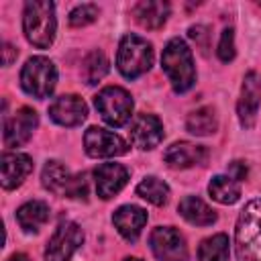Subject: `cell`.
Here are the masks:
<instances>
[{"label": "cell", "instance_id": "6da1fadb", "mask_svg": "<svg viewBox=\"0 0 261 261\" xmlns=\"http://www.w3.org/2000/svg\"><path fill=\"white\" fill-rule=\"evenodd\" d=\"M161 67L167 73L173 92H177V94L188 92L196 82L192 51L186 45V41H181L179 37L171 39L165 45V49L161 53Z\"/></svg>", "mask_w": 261, "mask_h": 261}, {"label": "cell", "instance_id": "7a4b0ae2", "mask_svg": "<svg viewBox=\"0 0 261 261\" xmlns=\"http://www.w3.org/2000/svg\"><path fill=\"white\" fill-rule=\"evenodd\" d=\"M234 245L239 261H261V200H251L241 210Z\"/></svg>", "mask_w": 261, "mask_h": 261}, {"label": "cell", "instance_id": "3957f363", "mask_svg": "<svg viewBox=\"0 0 261 261\" xmlns=\"http://www.w3.org/2000/svg\"><path fill=\"white\" fill-rule=\"evenodd\" d=\"M22 29L29 43L39 49H47L55 39V4L53 2H39L31 0L24 4L22 12Z\"/></svg>", "mask_w": 261, "mask_h": 261}, {"label": "cell", "instance_id": "277c9868", "mask_svg": "<svg viewBox=\"0 0 261 261\" xmlns=\"http://www.w3.org/2000/svg\"><path fill=\"white\" fill-rule=\"evenodd\" d=\"M153 65V47L139 35H124L118 45L116 67L126 80H135L149 71Z\"/></svg>", "mask_w": 261, "mask_h": 261}, {"label": "cell", "instance_id": "5b68a950", "mask_svg": "<svg viewBox=\"0 0 261 261\" xmlns=\"http://www.w3.org/2000/svg\"><path fill=\"white\" fill-rule=\"evenodd\" d=\"M55 84H57V69L51 59L35 55L24 63L20 71V86L29 96L43 100L55 90Z\"/></svg>", "mask_w": 261, "mask_h": 261}, {"label": "cell", "instance_id": "8992f818", "mask_svg": "<svg viewBox=\"0 0 261 261\" xmlns=\"http://www.w3.org/2000/svg\"><path fill=\"white\" fill-rule=\"evenodd\" d=\"M96 110L108 122L110 126H122L128 122L130 112H133V98L124 88L118 86H108L100 90L94 98Z\"/></svg>", "mask_w": 261, "mask_h": 261}, {"label": "cell", "instance_id": "52a82bcc", "mask_svg": "<svg viewBox=\"0 0 261 261\" xmlns=\"http://www.w3.org/2000/svg\"><path fill=\"white\" fill-rule=\"evenodd\" d=\"M149 247L159 261H188V245L173 226H157L149 237Z\"/></svg>", "mask_w": 261, "mask_h": 261}, {"label": "cell", "instance_id": "ba28073f", "mask_svg": "<svg viewBox=\"0 0 261 261\" xmlns=\"http://www.w3.org/2000/svg\"><path fill=\"white\" fill-rule=\"evenodd\" d=\"M84 243V230L75 222H61L45 249V261H69Z\"/></svg>", "mask_w": 261, "mask_h": 261}, {"label": "cell", "instance_id": "9c48e42d", "mask_svg": "<svg viewBox=\"0 0 261 261\" xmlns=\"http://www.w3.org/2000/svg\"><path fill=\"white\" fill-rule=\"evenodd\" d=\"M84 149L90 157H118L128 151V145L116 133L100 126H90L84 135Z\"/></svg>", "mask_w": 261, "mask_h": 261}, {"label": "cell", "instance_id": "30bf717a", "mask_svg": "<svg viewBox=\"0 0 261 261\" xmlns=\"http://www.w3.org/2000/svg\"><path fill=\"white\" fill-rule=\"evenodd\" d=\"M37 122H39V116L33 108H29V106L18 108L10 118L4 120V145L6 147L24 145L33 137Z\"/></svg>", "mask_w": 261, "mask_h": 261}, {"label": "cell", "instance_id": "8fae6325", "mask_svg": "<svg viewBox=\"0 0 261 261\" xmlns=\"http://www.w3.org/2000/svg\"><path fill=\"white\" fill-rule=\"evenodd\" d=\"M259 104H261V75L257 71H249L243 80L241 98H239V104H237L239 120L245 128H251L255 124Z\"/></svg>", "mask_w": 261, "mask_h": 261}, {"label": "cell", "instance_id": "7c38bea8", "mask_svg": "<svg viewBox=\"0 0 261 261\" xmlns=\"http://www.w3.org/2000/svg\"><path fill=\"white\" fill-rule=\"evenodd\" d=\"M49 116L61 126H77L88 116L86 102L75 94H63L49 104Z\"/></svg>", "mask_w": 261, "mask_h": 261}, {"label": "cell", "instance_id": "4fadbf2b", "mask_svg": "<svg viewBox=\"0 0 261 261\" xmlns=\"http://www.w3.org/2000/svg\"><path fill=\"white\" fill-rule=\"evenodd\" d=\"M163 141V124L155 114L141 112L130 124V143L139 149H153Z\"/></svg>", "mask_w": 261, "mask_h": 261}, {"label": "cell", "instance_id": "5bb4252c", "mask_svg": "<svg viewBox=\"0 0 261 261\" xmlns=\"http://www.w3.org/2000/svg\"><path fill=\"white\" fill-rule=\"evenodd\" d=\"M206 159H208V149L204 145H196V143H188V141L173 143L163 153V161L173 169L204 165Z\"/></svg>", "mask_w": 261, "mask_h": 261}, {"label": "cell", "instance_id": "9a60e30c", "mask_svg": "<svg viewBox=\"0 0 261 261\" xmlns=\"http://www.w3.org/2000/svg\"><path fill=\"white\" fill-rule=\"evenodd\" d=\"M94 177H96V192L102 200L112 198L114 194H118L126 181H128V171L124 165L120 163H102L94 169Z\"/></svg>", "mask_w": 261, "mask_h": 261}, {"label": "cell", "instance_id": "2e32d148", "mask_svg": "<svg viewBox=\"0 0 261 261\" xmlns=\"http://www.w3.org/2000/svg\"><path fill=\"white\" fill-rule=\"evenodd\" d=\"M112 222L116 226V230L128 241V243H135L147 222V212L139 206H133V204H124L120 208L114 210L112 214Z\"/></svg>", "mask_w": 261, "mask_h": 261}, {"label": "cell", "instance_id": "e0dca14e", "mask_svg": "<svg viewBox=\"0 0 261 261\" xmlns=\"http://www.w3.org/2000/svg\"><path fill=\"white\" fill-rule=\"evenodd\" d=\"M0 169H2V186H4V190H14L33 171V159L29 155H24V153H4Z\"/></svg>", "mask_w": 261, "mask_h": 261}, {"label": "cell", "instance_id": "ac0fdd59", "mask_svg": "<svg viewBox=\"0 0 261 261\" xmlns=\"http://www.w3.org/2000/svg\"><path fill=\"white\" fill-rule=\"evenodd\" d=\"M133 14L137 22L145 29H161L169 16V4L161 0H143L133 6Z\"/></svg>", "mask_w": 261, "mask_h": 261}, {"label": "cell", "instance_id": "d6986e66", "mask_svg": "<svg viewBox=\"0 0 261 261\" xmlns=\"http://www.w3.org/2000/svg\"><path fill=\"white\" fill-rule=\"evenodd\" d=\"M41 181L49 192L69 196L71 186H73V175L61 161H47L43 167V173H41Z\"/></svg>", "mask_w": 261, "mask_h": 261}, {"label": "cell", "instance_id": "ffe728a7", "mask_svg": "<svg viewBox=\"0 0 261 261\" xmlns=\"http://www.w3.org/2000/svg\"><path fill=\"white\" fill-rule=\"evenodd\" d=\"M177 212L181 214V218H186L190 224H196V226H210L216 222V212L196 196H186L179 202Z\"/></svg>", "mask_w": 261, "mask_h": 261}, {"label": "cell", "instance_id": "44dd1931", "mask_svg": "<svg viewBox=\"0 0 261 261\" xmlns=\"http://www.w3.org/2000/svg\"><path fill=\"white\" fill-rule=\"evenodd\" d=\"M49 220V206L41 200H31L16 210V222L24 232H37Z\"/></svg>", "mask_w": 261, "mask_h": 261}, {"label": "cell", "instance_id": "7402d4cb", "mask_svg": "<svg viewBox=\"0 0 261 261\" xmlns=\"http://www.w3.org/2000/svg\"><path fill=\"white\" fill-rule=\"evenodd\" d=\"M230 243L226 234H212L204 239L198 247V261H228Z\"/></svg>", "mask_w": 261, "mask_h": 261}, {"label": "cell", "instance_id": "603a6c76", "mask_svg": "<svg viewBox=\"0 0 261 261\" xmlns=\"http://www.w3.org/2000/svg\"><path fill=\"white\" fill-rule=\"evenodd\" d=\"M208 192L220 204H234L241 198V186L230 175H214L208 184Z\"/></svg>", "mask_w": 261, "mask_h": 261}, {"label": "cell", "instance_id": "cb8c5ba5", "mask_svg": "<svg viewBox=\"0 0 261 261\" xmlns=\"http://www.w3.org/2000/svg\"><path fill=\"white\" fill-rule=\"evenodd\" d=\"M186 128H188L192 135H196V137L212 135V133L218 128V120H216L214 108L202 106V108L190 112V114H188V120H186Z\"/></svg>", "mask_w": 261, "mask_h": 261}, {"label": "cell", "instance_id": "d4e9b609", "mask_svg": "<svg viewBox=\"0 0 261 261\" xmlns=\"http://www.w3.org/2000/svg\"><path fill=\"white\" fill-rule=\"evenodd\" d=\"M137 194H139L143 200H147V202H151V204H155V206H163V204H167V200H169V186H167L163 179L155 177V175H147V177L137 186Z\"/></svg>", "mask_w": 261, "mask_h": 261}, {"label": "cell", "instance_id": "484cf974", "mask_svg": "<svg viewBox=\"0 0 261 261\" xmlns=\"http://www.w3.org/2000/svg\"><path fill=\"white\" fill-rule=\"evenodd\" d=\"M108 73V59L102 51H92L84 61V80L86 84L94 86Z\"/></svg>", "mask_w": 261, "mask_h": 261}, {"label": "cell", "instance_id": "4316f807", "mask_svg": "<svg viewBox=\"0 0 261 261\" xmlns=\"http://www.w3.org/2000/svg\"><path fill=\"white\" fill-rule=\"evenodd\" d=\"M96 16H98V6L96 4H80L69 12V24L80 29V27H86V24L94 22Z\"/></svg>", "mask_w": 261, "mask_h": 261}, {"label": "cell", "instance_id": "83f0119b", "mask_svg": "<svg viewBox=\"0 0 261 261\" xmlns=\"http://www.w3.org/2000/svg\"><path fill=\"white\" fill-rule=\"evenodd\" d=\"M216 53H218L220 61H224V63H228V61L234 59V31L232 29H224L222 31Z\"/></svg>", "mask_w": 261, "mask_h": 261}, {"label": "cell", "instance_id": "f1b7e54d", "mask_svg": "<svg viewBox=\"0 0 261 261\" xmlns=\"http://www.w3.org/2000/svg\"><path fill=\"white\" fill-rule=\"evenodd\" d=\"M230 171H234V175H230V177H234L237 181H239V179H245V175H247V165H245L243 161H232V163H230Z\"/></svg>", "mask_w": 261, "mask_h": 261}, {"label": "cell", "instance_id": "f546056e", "mask_svg": "<svg viewBox=\"0 0 261 261\" xmlns=\"http://www.w3.org/2000/svg\"><path fill=\"white\" fill-rule=\"evenodd\" d=\"M2 53H4V59H2V63H4V65H10V63H12L14 59H16V55H18V51H16V49H14L12 45H8V43L4 45Z\"/></svg>", "mask_w": 261, "mask_h": 261}, {"label": "cell", "instance_id": "4dcf8cb0", "mask_svg": "<svg viewBox=\"0 0 261 261\" xmlns=\"http://www.w3.org/2000/svg\"><path fill=\"white\" fill-rule=\"evenodd\" d=\"M8 261H31V259H29L24 253H14V255H12Z\"/></svg>", "mask_w": 261, "mask_h": 261}, {"label": "cell", "instance_id": "1f68e13d", "mask_svg": "<svg viewBox=\"0 0 261 261\" xmlns=\"http://www.w3.org/2000/svg\"><path fill=\"white\" fill-rule=\"evenodd\" d=\"M124 261H141V259H137V257H128V259H124Z\"/></svg>", "mask_w": 261, "mask_h": 261}]
</instances>
